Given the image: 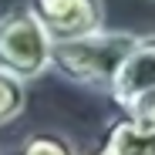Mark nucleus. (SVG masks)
Returning <instances> with one entry per match:
<instances>
[{"label":"nucleus","mask_w":155,"mask_h":155,"mask_svg":"<svg viewBox=\"0 0 155 155\" xmlns=\"http://www.w3.org/2000/svg\"><path fill=\"white\" fill-rule=\"evenodd\" d=\"M138 34L132 31H91L71 41H51V58L47 71H58L64 81L81 84V88H98L108 91L111 78L125 54L132 51Z\"/></svg>","instance_id":"nucleus-1"},{"label":"nucleus","mask_w":155,"mask_h":155,"mask_svg":"<svg viewBox=\"0 0 155 155\" xmlns=\"http://www.w3.org/2000/svg\"><path fill=\"white\" fill-rule=\"evenodd\" d=\"M51 37L27 7L7 10L0 17V68L17 74L20 81H34L47 71Z\"/></svg>","instance_id":"nucleus-2"},{"label":"nucleus","mask_w":155,"mask_h":155,"mask_svg":"<svg viewBox=\"0 0 155 155\" xmlns=\"http://www.w3.org/2000/svg\"><path fill=\"white\" fill-rule=\"evenodd\" d=\"M27 10L37 17V24L51 41H71L105 27L101 0H31Z\"/></svg>","instance_id":"nucleus-3"},{"label":"nucleus","mask_w":155,"mask_h":155,"mask_svg":"<svg viewBox=\"0 0 155 155\" xmlns=\"http://www.w3.org/2000/svg\"><path fill=\"white\" fill-rule=\"evenodd\" d=\"M145 88H155V34H138L135 37L132 51L125 54V61L118 64L111 84H108V94L121 108L125 101H132Z\"/></svg>","instance_id":"nucleus-4"},{"label":"nucleus","mask_w":155,"mask_h":155,"mask_svg":"<svg viewBox=\"0 0 155 155\" xmlns=\"http://www.w3.org/2000/svg\"><path fill=\"white\" fill-rule=\"evenodd\" d=\"M105 148L108 155H155V132L145 128L135 118H115L105 132Z\"/></svg>","instance_id":"nucleus-5"},{"label":"nucleus","mask_w":155,"mask_h":155,"mask_svg":"<svg viewBox=\"0 0 155 155\" xmlns=\"http://www.w3.org/2000/svg\"><path fill=\"white\" fill-rule=\"evenodd\" d=\"M27 105V81L0 68V125H10Z\"/></svg>","instance_id":"nucleus-6"},{"label":"nucleus","mask_w":155,"mask_h":155,"mask_svg":"<svg viewBox=\"0 0 155 155\" xmlns=\"http://www.w3.org/2000/svg\"><path fill=\"white\" fill-rule=\"evenodd\" d=\"M17 155H78V148L61 132H34L24 138Z\"/></svg>","instance_id":"nucleus-7"},{"label":"nucleus","mask_w":155,"mask_h":155,"mask_svg":"<svg viewBox=\"0 0 155 155\" xmlns=\"http://www.w3.org/2000/svg\"><path fill=\"white\" fill-rule=\"evenodd\" d=\"M121 111H125L128 118L142 121L145 128H152V132H155V88L138 91L132 101H125V105H121Z\"/></svg>","instance_id":"nucleus-8"},{"label":"nucleus","mask_w":155,"mask_h":155,"mask_svg":"<svg viewBox=\"0 0 155 155\" xmlns=\"http://www.w3.org/2000/svg\"><path fill=\"white\" fill-rule=\"evenodd\" d=\"M91 155H108V152H105V148H98V152H91Z\"/></svg>","instance_id":"nucleus-9"},{"label":"nucleus","mask_w":155,"mask_h":155,"mask_svg":"<svg viewBox=\"0 0 155 155\" xmlns=\"http://www.w3.org/2000/svg\"><path fill=\"white\" fill-rule=\"evenodd\" d=\"M10 155H17V152H10Z\"/></svg>","instance_id":"nucleus-10"}]
</instances>
